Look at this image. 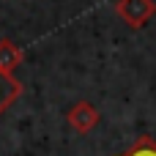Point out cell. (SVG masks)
Returning a JSON list of instances; mask_svg holds the SVG:
<instances>
[{
    "label": "cell",
    "instance_id": "5b68a950",
    "mask_svg": "<svg viewBox=\"0 0 156 156\" xmlns=\"http://www.w3.org/2000/svg\"><path fill=\"white\" fill-rule=\"evenodd\" d=\"M115 156H156V140L151 134H140L126 154H115Z\"/></svg>",
    "mask_w": 156,
    "mask_h": 156
},
{
    "label": "cell",
    "instance_id": "3957f363",
    "mask_svg": "<svg viewBox=\"0 0 156 156\" xmlns=\"http://www.w3.org/2000/svg\"><path fill=\"white\" fill-rule=\"evenodd\" d=\"M22 49L11 41V38H0V71L14 77V69L22 63Z\"/></svg>",
    "mask_w": 156,
    "mask_h": 156
},
{
    "label": "cell",
    "instance_id": "7a4b0ae2",
    "mask_svg": "<svg viewBox=\"0 0 156 156\" xmlns=\"http://www.w3.org/2000/svg\"><path fill=\"white\" fill-rule=\"evenodd\" d=\"M99 121H101V115H99V110H96L90 101H77V104H71L69 112H66V123H69L77 134L93 132V129L99 126Z\"/></svg>",
    "mask_w": 156,
    "mask_h": 156
},
{
    "label": "cell",
    "instance_id": "6da1fadb",
    "mask_svg": "<svg viewBox=\"0 0 156 156\" xmlns=\"http://www.w3.org/2000/svg\"><path fill=\"white\" fill-rule=\"evenodd\" d=\"M112 8L121 16V22L129 25L132 30L145 27L156 16V0H115Z\"/></svg>",
    "mask_w": 156,
    "mask_h": 156
},
{
    "label": "cell",
    "instance_id": "277c9868",
    "mask_svg": "<svg viewBox=\"0 0 156 156\" xmlns=\"http://www.w3.org/2000/svg\"><path fill=\"white\" fill-rule=\"evenodd\" d=\"M22 96V82L11 74H3L0 71V115Z\"/></svg>",
    "mask_w": 156,
    "mask_h": 156
}]
</instances>
